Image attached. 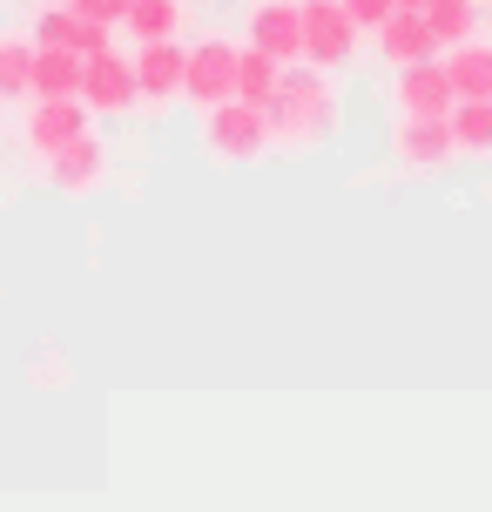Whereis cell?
Instances as JSON below:
<instances>
[{
  "mask_svg": "<svg viewBox=\"0 0 492 512\" xmlns=\"http://www.w3.org/2000/svg\"><path fill=\"white\" fill-rule=\"evenodd\" d=\"M27 75H34V41L27 34H0V102H21Z\"/></svg>",
  "mask_w": 492,
  "mask_h": 512,
  "instance_id": "cell-18",
  "label": "cell"
},
{
  "mask_svg": "<svg viewBox=\"0 0 492 512\" xmlns=\"http://www.w3.org/2000/svg\"><path fill=\"white\" fill-rule=\"evenodd\" d=\"M378 54H385L391 68H418V61H439V34H432V21L425 14H412V7H398L385 27H378Z\"/></svg>",
  "mask_w": 492,
  "mask_h": 512,
  "instance_id": "cell-12",
  "label": "cell"
},
{
  "mask_svg": "<svg viewBox=\"0 0 492 512\" xmlns=\"http://www.w3.org/2000/svg\"><path fill=\"white\" fill-rule=\"evenodd\" d=\"M398 7H412V14H425V7H432V0H398Z\"/></svg>",
  "mask_w": 492,
  "mask_h": 512,
  "instance_id": "cell-23",
  "label": "cell"
},
{
  "mask_svg": "<svg viewBox=\"0 0 492 512\" xmlns=\"http://www.w3.org/2000/svg\"><path fill=\"white\" fill-rule=\"evenodd\" d=\"M452 149L472 155V162H486L492 155V102H452Z\"/></svg>",
  "mask_w": 492,
  "mask_h": 512,
  "instance_id": "cell-15",
  "label": "cell"
},
{
  "mask_svg": "<svg viewBox=\"0 0 492 512\" xmlns=\"http://www.w3.org/2000/svg\"><path fill=\"white\" fill-rule=\"evenodd\" d=\"M81 102L95 108V115H129L142 95H135V61L129 54H115V48H102V54H88L81 61Z\"/></svg>",
  "mask_w": 492,
  "mask_h": 512,
  "instance_id": "cell-5",
  "label": "cell"
},
{
  "mask_svg": "<svg viewBox=\"0 0 492 512\" xmlns=\"http://www.w3.org/2000/svg\"><path fill=\"white\" fill-rule=\"evenodd\" d=\"M452 122H418V115H398V128H391V162L398 169H412V176H432V169H445L452 162Z\"/></svg>",
  "mask_w": 492,
  "mask_h": 512,
  "instance_id": "cell-7",
  "label": "cell"
},
{
  "mask_svg": "<svg viewBox=\"0 0 492 512\" xmlns=\"http://www.w3.org/2000/svg\"><path fill=\"white\" fill-rule=\"evenodd\" d=\"M135 34V48L142 41H176L182 34V0H129V21H122Z\"/></svg>",
  "mask_w": 492,
  "mask_h": 512,
  "instance_id": "cell-17",
  "label": "cell"
},
{
  "mask_svg": "<svg viewBox=\"0 0 492 512\" xmlns=\"http://www.w3.org/2000/svg\"><path fill=\"white\" fill-rule=\"evenodd\" d=\"M182 7H196V0H182Z\"/></svg>",
  "mask_w": 492,
  "mask_h": 512,
  "instance_id": "cell-25",
  "label": "cell"
},
{
  "mask_svg": "<svg viewBox=\"0 0 492 512\" xmlns=\"http://www.w3.org/2000/svg\"><path fill=\"white\" fill-rule=\"evenodd\" d=\"M445 75H452V95L459 102H492V41H459L445 54Z\"/></svg>",
  "mask_w": 492,
  "mask_h": 512,
  "instance_id": "cell-13",
  "label": "cell"
},
{
  "mask_svg": "<svg viewBox=\"0 0 492 512\" xmlns=\"http://www.w3.org/2000/svg\"><path fill=\"white\" fill-rule=\"evenodd\" d=\"M344 14L358 21V34H378V27L398 14V0H344Z\"/></svg>",
  "mask_w": 492,
  "mask_h": 512,
  "instance_id": "cell-21",
  "label": "cell"
},
{
  "mask_svg": "<svg viewBox=\"0 0 492 512\" xmlns=\"http://www.w3.org/2000/svg\"><path fill=\"white\" fill-rule=\"evenodd\" d=\"M297 14H304V61L311 68L331 75L358 54V21L344 14V0H297Z\"/></svg>",
  "mask_w": 492,
  "mask_h": 512,
  "instance_id": "cell-3",
  "label": "cell"
},
{
  "mask_svg": "<svg viewBox=\"0 0 492 512\" xmlns=\"http://www.w3.org/2000/svg\"><path fill=\"white\" fill-rule=\"evenodd\" d=\"M41 162H48V182L61 196H88V189H102V176H108V149L95 135H75V142H61L54 155H41Z\"/></svg>",
  "mask_w": 492,
  "mask_h": 512,
  "instance_id": "cell-10",
  "label": "cell"
},
{
  "mask_svg": "<svg viewBox=\"0 0 492 512\" xmlns=\"http://www.w3.org/2000/svg\"><path fill=\"white\" fill-rule=\"evenodd\" d=\"M75 27H81L75 7H41L34 14V48H75Z\"/></svg>",
  "mask_w": 492,
  "mask_h": 512,
  "instance_id": "cell-20",
  "label": "cell"
},
{
  "mask_svg": "<svg viewBox=\"0 0 492 512\" xmlns=\"http://www.w3.org/2000/svg\"><path fill=\"white\" fill-rule=\"evenodd\" d=\"M425 21H432V34H439V48H459V41H472V34H479L472 0H432V7H425Z\"/></svg>",
  "mask_w": 492,
  "mask_h": 512,
  "instance_id": "cell-19",
  "label": "cell"
},
{
  "mask_svg": "<svg viewBox=\"0 0 492 512\" xmlns=\"http://www.w3.org/2000/svg\"><path fill=\"white\" fill-rule=\"evenodd\" d=\"M75 14L95 21V27H122L129 21V0H75Z\"/></svg>",
  "mask_w": 492,
  "mask_h": 512,
  "instance_id": "cell-22",
  "label": "cell"
},
{
  "mask_svg": "<svg viewBox=\"0 0 492 512\" xmlns=\"http://www.w3.org/2000/svg\"><path fill=\"white\" fill-rule=\"evenodd\" d=\"M27 95H34V102H61V95H81V54H75V48H34V75H27Z\"/></svg>",
  "mask_w": 492,
  "mask_h": 512,
  "instance_id": "cell-14",
  "label": "cell"
},
{
  "mask_svg": "<svg viewBox=\"0 0 492 512\" xmlns=\"http://www.w3.org/2000/svg\"><path fill=\"white\" fill-rule=\"evenodd\" d=\"M277 81H284V61H270V54H257V48H243V54H236V102L270 108Z\"/></svg>",
  "mask_w": 492,
  "mask_h": 512,
  "instance_id": "cell-16",
  "label": "cell"
},
{
  "mask_svg": "<svg viewBox=\"0 0 492 512\" xmlns=\"http://www.w3.org/2000/svg\"><path fill=\"white\" fill-rule=\"evenodd\" d=\"M27 149L34 155H54L61 142H75V135H88V102L81 95H61V102H34L27 108Z\"/></svg>",
  "mask_w": 492,
  "mask_h": 512,
  "instance_id": "cell-11",
  "label": "cell"
},
{
  "mask_svg": "<svg viewBox=\"0 0 492 512\" xmlns=\"http://www.w3.org/2000/svg\"><path fill=\"white\" fill-rule=\"evenodd\" d=\"M452 75H445V61H418V68H398V88H391V108L398 115H418V122H439L452 115Z\"/></svg>",
  "mask_w": 492,
  "mask_h": 512,
  "instance_id": "cell-8",
  "label": "cell"
},
{
  "mask_svg": "<svg viewBox=\"0 0 492 512\" xmlns=\"http://www.w3.org/2000/svg\"><path fill=\"white\" fill-rule=\"evenodd\" d=\"M203 149L216 162H257L270 149V115L250 102H216L203 108Z\"/></svg>",
  "mask_w": 492,
  "mask_h": 512,
  "instance_id": "cell-2",
  "label": "cell"
},
{
  "mask_svg": "<svg viewBox=\"0 0 492 512\" xmlns=\"http://www.w3.org/2000/svg\"><path fill=\"white\" fill-rule=\"evenodd\" d=\"M41 7H75V0H41Z\"/></svg>",
  "mask_w": 492,
  "mask_h": 512,
  "instance_id": "cell-24",
  "label": "cell"
},
{
  "mask_svg": "<svg viewBox=\"0 0 492 512\" xmlns=\"http://www.w3.org/2000/svg\"><path fill=\"white\" fill-rule=\"evenodd\" d=\"M250 41L243 48L270 54V61H304V14H297V0H257L250 7V27H243Z\"/></svg>",
  "mask_w": 492,
  "mask_h": 512,
  "instance_id": "cell-6",
  "label": "cell"
},
{
  "mask_svg": "<svg viewBox=\"0 0 492 512\" xmlns=\"http://www.w3.org/2000/svg\"><path fill=\"white\" fill-rule=\"evenodd\" d=\"M263 115H270V142H284V149H317V142L337 128V88L324 81V68L290 61Z\"/></svg>",
  "mask_w": 492,
  "mask_h": 512,
  "instance_id": "cell-1",
  "label": "cell"
},
{
  "mask_svg": "<svg viewBox=\"0 0 492 512\" xmlns=\"http://www.w3.org/2000/svg\"><path fill=\"white\" fill-rule=\"evenodd\" d=\"M182 61H189L182 41H142V48H135V95L149 108L182 102Z\"/></svg>",
  "mask_w": 492,
  "mask_h": 512,
  "instance_id": "cell-9",
  "label": "cell"
},
{
  "mask_svg": "<svg viewBox=\"0 0 492 512\" xmlns=\"http://www.w3.org/2000/svg\"><path fill=\"white\" fill-rule=\"evenodd\" d=\"M236 41H223V34H209V41H196L189 48V61H182V102L196 108H216V102H236Z\"/></svg>",
  "mask_w": 492,
  "mask_h": 512,
  "instance_id": "cell-4",
  "label": "cell"
}]
</instances>
